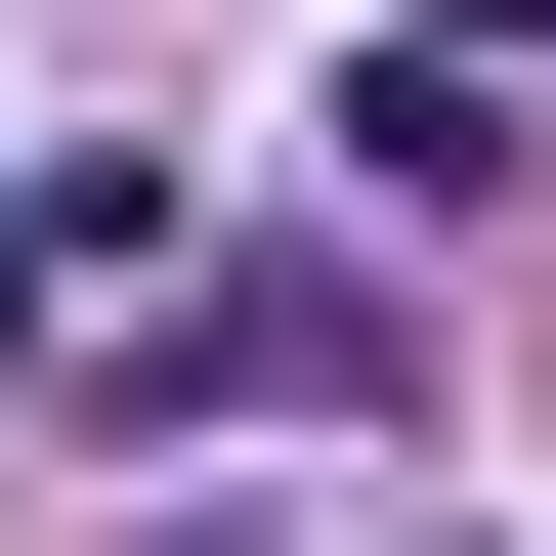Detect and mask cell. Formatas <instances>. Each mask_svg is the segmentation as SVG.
I'll list each match as a JSON object with an SVG mask.
<instances>
[{
  "label": "cell",
  "instance_id": "obj_2",
  "mask_svg": "<svg viewBox=\"0 0 556 556\" xmlns=\"http://www.w3.org/2000/svg\"><path fill=\"white\" fill-rule=\"evenodd\" d=\"M386 43H556V0H386Z\"/></svg>",
  "mask_w": 556,
  "mask_h": 556
},
{
  "label": "cell",
  "instance_id": "obj_1",
  "mask_svg": "<svg viewBox=\"0 0 556 556\" xmlns=\"http://www.w3.org/2000/svg\"><path fill=\"white\" fill-rule=\"evenodd\" d=\"M129 257H172V172H129V129H43V172H0V343H86Z\"/></svg>",
  "mask_w": 556,
  "mask_h": 556
}]
</instances>
